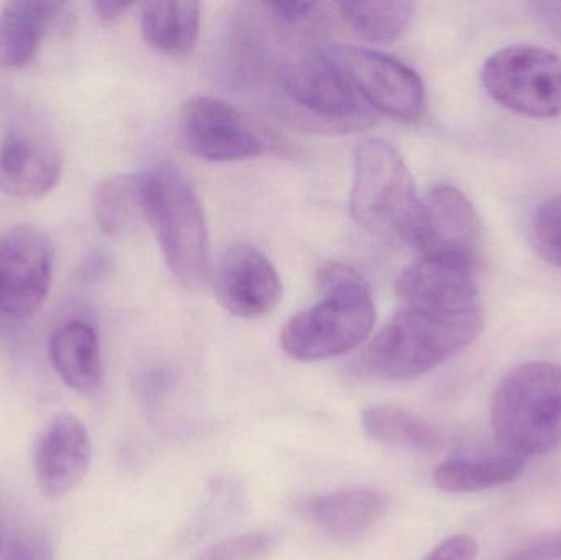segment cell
I'll use <instances>...</instances> for the list:
<instances>
[{"instance_id": "obj_9", "label": "cell", "mask_w": 561, "mask_h": 560, "mask_svg": "<svg viewBox=\"0 0 561 560\" xmlns=\"http://www.w3.org/2000/svg\"><path fill=\"white\" fill-rule=\"evenodd\" d=\"M325 53L345 72L369 107L402 121L421 117L425 92L414 69L371 49L336 46Z\"/></svg>"}, {"instance_id": "obj_30", "label": "cell", "mask_w": 561, "mask_h": 560, "mask_svg": "<svg viewBox=\"0 0 561 560\" xmlns=\"http://www.w3.org/2000/svg\"><path fill=\"white\" fill-rule=\"evenodd\" d=\"M534 15L561 39V2H534Z\"/></svg>"}, {"instance_id": "obj_11", "label": "cell", "mask_w": 561, "mask_h": 560, "mask_svg": "<svg viewBox=\"0 0 561 560\" xmlns=\"http://www.w3.org/2000/svg\"><path fill=\"white\" fill-rule=\"evenodd\" d=\"M178 128L184 147L204 160L239 161L265 151V141L255 128L220 99H190L181 108Z\"/></svg>"}, {"instance_id": "obj_22", "label": "cell", "mask_w": 561, "mask_h": 560, "mask_svg": "<svg viewBox=\"0 0 561 560\" xmlns=\"http://www.w3.org/2000/svg\"><path fill=\"white\" fill-rule=\"evenodd\" d=\"M95 222L107 236L118 237L145 219L144 174H115L99 184L92 199Z\"/></svg>"}, {"instance_id": "obj_21", "label": "cell", "mask_w": 561, "mask_h": 560, "mask_svg": "<svg viewBox=\"0 0 561 560\" xmlns=\"http://www.w3.org/2000/svg\"><path fill=\"white\" fill-rule=\"evenodd\" d=\"M365 433L376 443L409 453L431 454L440 447V434L417 414L394 404H376L362 413Z\"/></svg>"}, {"instance_id": "obj_23", "label": "cell", "mask_w": 561, "mask_h": 560, "mask_svg": "<svg viewBox=\"0 0 561 560\" xmlns=\"http://www.w3.org/2000/svg\"><path fill=\"white\" fill-rule=\"evenodd\" d=\"M343 19L363 38L375 43L398 39L411 23L414 3L404 0H373V2L340 3Z\"/></svg>"}, {"instance_id": "obj_20", "label": "cell", "mask_w": 561, "mask_h": 560, "mask_svg": "<svg viewBox=\"0 0 561 560\" xmlns=\"http://www.w3.org/2000/svg\"><path fill=\"white\" fill-rule=\"evenodd\" d=\"M201 7L191 0L147 2L141 9V32L158 52L184 56L199 36Z\"/></svg>"}, {"instance_id": "obj_8", "label": "cell", "mask_w": 561, "mask_h": 560, "mask_svg": "<svg viewBox=\"0 0 561 560\" xmlns=\"http://www.w3.org/2000/svg\"><path fill=\"white\" fill-rule=\"evenodd\" d=\"M53 245L33 226L0 233V312L15 321L33 318L48 298Z\"/></svg>"}, {"instance_id": "obj_29", "label": "cell", "mask_w": 561, "mask_h": 560, "mask_svg": "<svg viewBox=\"0 0 561 560\" xmlns=\"http://www.w3.org/2000/svg\"><path fill=\"white\" fill-rule=\"evenodd\" d=\"M173 385V377L170 372L157 370L145 375L140 381V390L148 403L160 400Z\"/></svg>"}, {"instance_id": "obj_5", "label": "cell", "mask_w": 561, "mask_h": 560, "mask_svg": "<svg viewBox=\"0 0 561 560\" xmlns=\"http://www.w3.org/2000/svg\"><path fill=\"white\" fill-rule=\"evenodd\" d=\"M419 203L414 178L391 144L368 138L356 147L350 213L358 226L381 239L408 242Z\"/></svg>"}, {"instance_id": "obj_16", "label": "cell", "mask_w": 561, "mask_h": 560, "mask_svg": "<svg viewBox=\"0 0 561 560\" xmlns=\"http://www.w3.org/2000/svg\"><path fill=\"white\" fill-rule=\"evenodd\" d=\"M61 155L22 132H10L0 144V191L15 199L46 196L61 178Z\"/></svg>"}, {"instance_id": "obj_18", "label": "cell", "mask_w": 561, "mask_h": 560, "mask_svg": "<svg viewBox=\"0 0 561 560\" xmlns=\"http://www.w3.org/2000/svg\"><path fill=\"white\" fill-rule=\"evenodd\" d=\"M527 459L504 447L461 454L435 469L434 483L442 492L474 493L514 482L526 470Z\"/></svg>"}, {"instance_id": "obj_7", "label": "cell", "mask_w": 561, "mask_h": 560, "mask_svg": "<svg viewBox=\"0 0 561 560\" xmlns=\"http://www.w3.org/2000/svg\"><path fill=\"white\" fill-rule=\"evenodd\" d=\"M488 94L510 111L534 118L561 114V56L543 46L497 49L481 68Z\"/></svg>"}, {"instance_id": "obj_1", "label": "cell", "mask_w": 561, "mask_h": 560, "mask_svg": "<svg viewBox=\"0 0 561 560\" xmlns=\"http://www.w3.org/2000/svg\"><path fill=\"white\" fill-rule=\"evenodd\" d=\"M483 328L478 305L458 311L404 306L359 354L355 370L381 380H411L460 354Z\"/></svg>"}, {"instance_id": "obj_27", "label": "cell", "mask_w": 561, "mask_h": 560, "mask_svg": "<svg viewBox=\"0 0 561 560\" xmlns=\"http://www.w3.org/2000/svg\"><path fill=\"white\" fill-rule=\"evenodd\" d=\"M478 542L468 535L445 539L424 560H477Z\"/></svg>"}, {"instance_id": "obj_4", "label": "cell", "mask_w": 561, "mask_h": 560, "mask_svg": "<svg viewBox=\"0 0 561 560\" xmlns=\"http://www.w3.org/2000/svg\"><path fill=\"white\" fill-rule=\"evenodd\" d=\"M496 444L529 459L561 447V367L527 362L497 385L491 407Z\"/></svg>"}, {"instance_id": "obj_24", "label": "cell", "mask_w": 561, "mask_h": 560, "mask_svg": "<svg viewBox=\"0 0 561 560\" xmlns=\"http://www.w3.org/2000/svg\"><path fill=\"white\" fill-rule=\"evenodd\" d=\"M278 536L270 532H253L210 546L194 560H260L272 555Z\"/></svg>"}, {"instance_id": "obj_3", "label": "cell", "mask_w": 561, "mask_h": 560, "mask_svg": "<svg viewBox=\"0 0 561 560\" xmlns=\"http://www.w3.org/2000/svg\"><path fill=\"white\" fill-rule=\"evenodd\" d=\"M144 210L174 278L206 288L213 279L209 229L193 184L173 164H160L144 174Z\"/></svg>"}, {"instance_id": "obj_10", "label": "cell", "mask_w": 561, "mask_h": 560, "mask_svg": "<svg viewBox=\"0 0 561 560\" xmlns=\"http://www.w3.org/2000/svg\"><path fill=\"white\" fill-rule=\"evenodd\" d=\"M408 242L421 256L477 263L481 222L473 204L454 186H438L419 203Z\"/></svg>"}, {"instance_id": "obj_25", "label": "cell", "mask_w": 561, "mask_h": 560, "mask_svg": "<svg viewBox=\"0 0 561 560\" xmlns=\"http://www.w3.org/2000/svg\"><path fill=\"white\" fill-rule=\"evenodd\" d=\"M533 240L537 252L561 268V194L540 204L534 214Z\"/></svg>"}, {"instance_id": "obj_14", "label": "cell", "mask_w": 561, "mask_h": 560, "mask_svg": "<svg viewBox=\"0 0 561 560\" xmlns=\"http://www.w3.org/2000/svg\"><path fill=\"white\" fill-rule=\"evenodd\" d=\"M91 457L84 423L72 414L53 418L36 443L35 476L39 489L51 499L72 492L88 473Z\"/></svg>"}, {"instance_id": "obj_6", "label": "cell", "mask_w": 561, "mask_h": 560, "mask_svg": "<svg viewBox=\"0 0 561 560\" xmlns=\"http://www.w3.org/2000/svg\"><path fill=\"white\" fill-rule=\"evenodd\" d=\"M279 92L280 104L307 128L353 132L375 122L373 108L325 52L286 66Z\"/></svg>"}, {"instance_id": "obj_31", "label": "cell", "mask_w": 561, "mask_h": 560, "mask_svg": "<svg viewBox=\"0 0 561 560\" xmlns=\"http://www.w3.org/2000/svg\"><path fill=\"white\" fill-rule=\"evenodd\" d=\"M130 7L131 3L128 2H107V0H99V2L94 3L95 12L104 22H112V20L118 19Z\"/></svg>"}, {"instance_id": "obj_12", "label": "cell", "mask_w": 561, "mask_h": 560, "mask_svg": "<svg viewBox=\"0 0 561 560\" xmlns=\"http://www.w3.org/2000/svg\"><path fill=\"white\" fill-rule=\"evenodd\" d=\"M213 276L220 305L237 318H262L278 306L283 293L278 272L249 243L229 247Z\"/></svg>"}, {"instance_id": "obj_17", "label": "cell", "mask_w": 561, "mask_h": 560, "mask_svg": "<svg viewBox=\"0 0 561 560\" xmlns=\"http://www.w3.org/2000/svg\"><path fill=\"white\" fill-rule=\"evenodd\" d=\"M304 515L336 541H355L373 528L389 508L379 490L348 489L312 496L300 503Z\"/></svg>"}, {"instance_id": "obj_15", "label": "cell", "mask_w": 561, "mask_h": 560, "mask_svg": "<svg viewBox=\"0 0 561 560\" xmlns=\"http://www.w3.org/2000/svg\"><path fill=\"white\" fill-rule=\"evenodd\" d=\"M71 3L13 0L0 12V69L25 68L48 36H66L75 28Z\"/></svg>"}, {"instance_id": "obj_32", "label": "cell", "mask_w": 561, "mask_h": 560, "mask_svg": "<svg viewBox=\"0 0 561 560\" xmlns=\"http://www.w3.org/2000/svg\"><path fill=\"white\" fill-rule=\"evenodd\" d=\"M557 535V545H559V552H560V559H561V532L556 533Z\"/></svg>"}, {"instance_id": "obj_19", "label": "cell", "mask_w": 561, "mask_h": 560, "mask_svg": "<svg viewBox=\"0 0 561 560\" xmlns=\"http://www.w3.org/2000/svg\"><path fill=\"white\" fill-rule=\"evenodd\" d=\"M49 358L61 380L79 393L101 385L102 362L98 332L84 321L59 325L49 339Z\"/></svg>"}, {"instance_id": "obj_26", "label": "cell", "mask_w": 561, "mask_h": 560, "mask_svg": "<svg viewBox=\"0 0 561 560\" xmlns=\"http://www.w3.org/2000/svg\"><path fill=\"white\" fill-rule=\"evenodd\" d=\"M3 560H53L51 546L42 533H23L10 546Z\"/></svg>"}, {"instance_id": "obj_13", "label": "cell", "mask_w": 561, "mask_h": 560, "mask_svg": "<svg viewBox=\"0 0 561 560\" xmlns=\"http://www.w3.org/2000/svg\"><path fill=\"white\" fill-rule=\"evenodd\" d=\"M396 292L405 306L458 311L477 306L474 265L445 256H421L399 273Z\"/></svg>"}, {"instance_id": "obj_28", "label": "cell", "mask_w": 561, "mask_h": 560, "mask_svg": "<svg viewBox=\"0 0 561 560\" xmlns=\"http://www.w3.org/2000/svg\"><path fill=\"white\" fill-rule=\"evenodd\" d=\"M266 10L283 23H299L309 19L317 3L312 2H266L263 3Z\"/></svg>"}, {"instance_id": "obj_2", "label": "cell", "mask_w": 561, "mask_h": 560, "mask_svg": "<svg viewBox=\"0 0 561 560\" xmlns=\"http://www.w3.org/2000/svg\"><path fill=\"white\" fill-rule=\"evenodd\" d=\"M322 299L294 316L280 332V345L300 362L339 357L371 334L376 311L368 283L352 266L325 263L317 273Z\"/></svg>"}]
</instances>
